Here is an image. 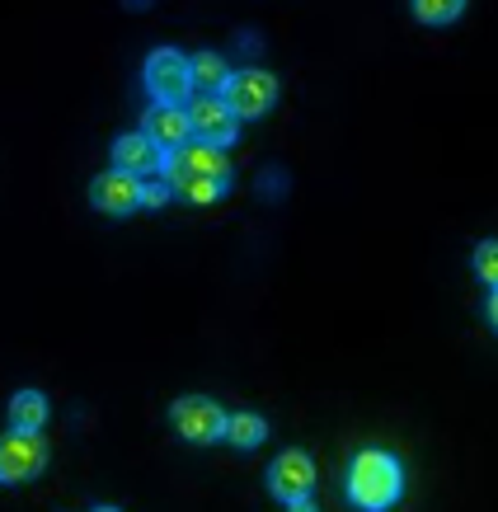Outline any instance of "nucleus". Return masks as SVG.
Wrapping results in <instances>:
<instances>
[{"label":"nucleus","instance_id":"15","mask_svg":"<svg viewBox=\"0 0 498 512\" xmlns=\"http://www.w3.org/2000/svg\"><path fill=\"white\" fill-rule=\"evenodd\" d=\"M461 10H466V0H414V15H419V24H452V19H461Z\"/></svg>","mask_w":498,"mask_h":512},{"label":"nucleus","instance_id":"8","mask_svg":"<svg viewBox=\"0 0 498 512\" xmlns=\"http://www.w3.org/2000/svg\"><path fill=\"white\" fill-rule=\"evenodd\" d=\"M268 489L282 503H296V498H311L315 489V461L306 451H282L278 461L268 466Z\"/></svg>","mask_w":498,"mask_h":512},{"label":"nucleus","instance_id":"14","mask_svg":"<svg viewBox=\"0 0 498 512\" xmlns=\"http://www.w3.org/2000/svg\"><path fill=\"white\" fill-rule=\"evenodd\" d=\"M188 76H193V85H203L207 94H217L226 85V76H231V66L217 52H198V57H188Z\"/></svg>","mask_w":498,"mask_h":512},{"label":"nucleus","instance_id":"3","mask_svg":"<svg viewBox=\"0 0 498 512\" xmlns=\"http://www.w3.org/2000/svg\"><path fill=\"white\" fill-rule=\"evenodd\" d=\"M217 94L235 118H264L278 104V80L268 76V71H259V66H245V71H231Z\"/></svg>","mask_w":498,"mask_h":512},{"label":"nucleus","instance_id":"17","mask_svg":"<svg viewBox=\"0 0 498 512\" xmlns=\"http://www.w3.org/2000/svg\"><path fill=\"white\" fill-rule=\"evenodd\" d=\"M170 202V184H146L141 179V207H165Z\"/></svg>","mask_w":498,"mask_h":512},{"label":"nucleus","instance_id":"12","mask_svg":"<svg viewBox=\"0 0 498 512\" xmlns=\"http://www.w3.org/2000/svg\"><path fill=\"white\" fill-rule=\"evenodd\" d=\"M221 437H226L231 447H240V451H254L268 437V423L259 419V414H226V428H221Z\"/></svg>","mask_w":498,"mask_h":512},{"label":"nucleus","instance_id":"4","mask_svg":"<svg viewBox=\"0 0 498 512\" xmlns=\"http://www.w3.org/2000/svg\"><path fill=\"white\" fill-rule=\"evenodd\" d=\"M146 90H151L156 104H174V109H184L188 94H193V76H188L184 52H174V47H156V52L146 57Z\"/></svg>","mask_w":498,"mask_h":512},{"label":"nucleus","instance_id":"2","mask_svg":"<svg viewBox=\"0 0 498 512\" xmlns=\"http://www.w3.org/2000/svg\"><path fill=\"white\" fill-rule=\"evenodd\" d=\"M405 494V470L400 461L381 447H367L353 456V466H348V498H353V508L362 512H386L400 503Z\"/></svg>","mask_w":498,"mask_h":512},{"label":"nucleus","instance_id":"7","mask_svg":"<svg viewBox=\"0 0 498 512\" xmlns=\"http://www.w3.org/2000/svg\"><path fill=\"white\" fill-rule=\"evenodd\" d=\"M188 113V137H198L203 146H231L235 141V127H240V118H235L226 104H221V94H203V99H193V104H184Z\"/></svg>","mask_w":498,"mask_h":512},{"label":"nucleus","instance_id":"10","mask_svg":"<svg viewBox=\"0 0 498 512\" xmlns=\"http://www.w3.org/2000/svg\"><path fill=\"white\" fill-rule=\"evenodd\" d=\"M141 137L151 141L156 151H174V146H184L188 141V113L174 109V104H156V109H146Z\"/></svg>","mask_w":498,"mask_h":512},{"label":"nucleus","instance_id":"6","mask_svg":"<svg viewBox=\"0 0 498 512\" xmlns=\"http://www.w3.org/2000/svg\"><path fill=\"white\" fill-rule=\"evenodd\" d=\"M170 423L184 442L207 447V442H217L221 428H226V409H221L217 400H207V395H184V400H174Z\"/></svg>","mask_w":498,"mask_h":512},{"label":"nucleus","instance_id":"13","mask_svg":"<svg viewBox=\"0 0 498 512\" xmlns=\"http://www.w3.org/2000/svg\"><path fill=\"white\" fill-rule=\"evenodd\" d=\"M10 423H15L19 433H38L47 423V400L38 390H19L15 400H10Z\"/></svg>","mask_w":498,"mask_h":512},{"label":"nucleus","instance_id":"18","mask_svg":"<svg viewBox=\"0 0 498 512\" xmlns=\"http://www.w3.org/2000/svg\"><path fill=\"white\" fill-rule=\"evenodd\" d=\"M287 512H320V508H315L311 498H296V503H287Z\"/></svg>","mask_w":498,"mask_h":512},{"label":"nucleus","instance_id":"9","mask_svg":"<svg viewBox=\"0 0 498 512\" xmlns=\"http://www.w3.org/2000/svg\"><path fill=\"white\" fill-rule=\"evenodd\" d=\"M90 202L99 212H109V217H127V212L141 207V179L137 174H123V170L99 174L90 184Z\"/></svg>","mask_w":498,"mask_h":512},{"label":"nucleus","instance_id":"11","mask_svg":"<svg viewBox=\"0 0 498 512\" xmlns=\"http://www.w3.org/2000/svg\"><path fill=\"white\" fill-rule=\"evenodd\" d=\"M160 165H165V151H156V146L141 137V132H127V137L113 141V170L146 179V174H156Z\"/></svg>","mask_w":498,"mask_h":512},{"label":"nucleus","instance_id":"16","mask_svg":"<svg viewBox=\"0 0 498 512\" xmlns=\"http://www.w3.org/2000/svg\"><path fill=\"white\" fill-rule=\"evenodd\" d=\"M494 259H498V245H494V240H484V245L475 249V273L484 278V287H494V278H498V264H494Z\"/></svg>","mask_w":498,"mask_h":512},{"label":"nucleus","instance_id":"19","mask_svg":"<svg viewBox=\"0 0 498 512\" xmlns=\"http://www.w3.org/2000/svg\"><path fill=\"white\" fill-rule=\"evenodd\" d=\"M94 512H118V508H109V503H104V508H94Z\"/></svg>","mask_w":498,"mask_h":512},{"label":"nucleus","instance_id":"5","mask_svg":"<svg viewBox=\"0 0 498 512\" xmlns=\"http://www.w3.org/2000/svg\"><path fill=\"white\" fill-rule=\"evenodd\" d=\"M47 466V442L38 433H10L0 437V484H29Z\"/></svg>","mask_w":498,"mask_h":512},{"label":"nucleus","instance_id":"1","mask_svg":"<svg viewBox=\"0 0 498 512\" xmlns=\"http://www.w3.org/2000/svg\"><path fill=\"white\" fill-rule=\"evenodd\" d=\"M165 184L170 193H184L188 202H217L226 198V188H231V165L221 156L217 146H203V141H184V146H174L165 151Z\"/></svg>","mask_w":498,"mask_h":512}]
</instances>
